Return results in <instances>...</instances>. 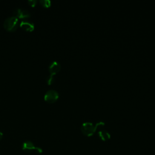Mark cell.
<instances>
[{
  "mask_svg": "<svg viewBox=\"0 0 155 155\" xmlns=\"http://www.w3.org/2000/svg\"><path fill=\"white\" fill-rule=\"evenodd\" d=\"M2 136H3V134L0 131V140L2 139Z\"/></svg>",
  "mask_w": 155,
  "mask_h": 155,
  "instance_id": "12",
  "label": "cell"
},
{
  "mask_svg": "<svg viewBox=\"0 0 155 155\" xmlns=\"http://www.w3.org/2000/svg\"><path fill=\"white\" fill-rule=\"evenodd\" d=\"M20 24L19 20L15 16H10L6 18L4 22V28L8 31H15Z\"/></svg>",
  "mask_w": 155,
  "mask_h": 155,
  "instance_id": "1",
  "label": "cell"
},
{
  "mask_svg": "<svg viewBox=\"0 0 155 155\" xmlns=\"http://www.w3.org/2000/svg\"><path fill=\"white\" fill-rule=\"evenodd\" d=\"M28 3L29 4V5H30L31 6H35L36 3H37V1L36 0H28Z\"/></svg>",
  "mask_w": 155,
  "mask_h": 155,
  "instance_id": "11",
  "label": "cell"
},
{
  "mask_svg": "<svg viewBox=\"0 0 155 155\" xmlns=\"http://www.w3.org/2000/svg\"><path fill=\"white\" fill-rule=\"evenodd\" d=\"M20 27L22 29L27 31H32L35 28L34 24L31 21L27 19L22 20L20 22Z\"/></svg>",
  "mask_w": 155,
  "mask_h": 155,
  "instance_id": "6",
  "label": "cell"
},
{
  "mask_svg": "<svg viewBox=\"0 0 155 155\" xmlns=\"http://www.w3.org/2000/svg\"><path fill=\"white\" fill-rule=\"evenodd\" d=\"M13 14L15 17L18 19H26L30 17V13L25 9L16 8L13 11Z\"/></svg>",
  "mask_w": 155,
  "mask_h": 155,
  "instance_id": "5",
  "label": "cell"
},
{
  "mask_svg": "<svg viewBox=\"0 0 155 155\" xmlns=\"http://www.w3.org/2000/svg\"><path fill=\"white\" fill-rule=\"evenodd\" d=\"M22 149L24 151H27V152H30L31 151H35L36 153H42V150L39 148V147H36L34 145V144L29 140L25 141L23 143L22 145Z\"/></svg>",
  "mask_w": 155,
  "mask_h": 155,
  "instance_id": "4",
  "label": "cell"
},
{
  "mask_svg": "<svg viewBox=\"0 0 155 155\" xmlns=\"http://www.w3.org/2000/svg\"><path fill=\"white\" fill-rule=\"evenodd\" d=\"M39 3L43 7H46V8L50 7L51 5V2L49 0H41V1H39Z\"/></svg>",
  "mask_w": 155,
  "mask_h": 155,
  "instance_id": "9",
  "label": "cell"
},
{
  "mask_svg": "<svg viewBox=\"0 0 155 155\" xmlns=\"http://www.w3.org/2000/svg\"><path fill=\"white\" fill-rule=\"evenodd\" d=\"M60 70H61V65L58 62H57L56 61H53L49 65L48 70L50 73V74H51V75L54 76L57 73H58Z\"/></svg>",
  "mask_w": 155,
  "mask_h": 155,
  "instance_id": "7",
  "label": "cell"
},
{
  "mask_svg": "<svg viewBox=\"0 0 155 155\" xmlns=\"http://www.w3.org/2000/svg\"><path fill=\"white\" fill-rule=\"evenodd\" d=\"M58 97L59 94L57 91L52 89L48 90L44 95L45 101L49 103H53L56 102L58 100Z\"/></svg>",
  "mask_w": 155,
  "mask_h": 155,
  "instance_id": "3",
  "label": "cell"
},
{
  "mask_svg": "<svg viewBox=\"0 0 155 155\" xmlns=\"http://www.w3.org/2000/svg\"><path fill=\"white\" fill-rule=\"evenodd\" d=\"M97 134H98V136H99V138L103 141L108 140L110 138V134L109 133V132H108L105 130H99L98 131Z\"/></svg>",
  "mask_w": 155,
  "mask_h": 155,
  "instance_id": "8",
  "label": "cell"
},
{
  "mask_svg": "<svg viewBox=\"0 0 155 155\" xmlns=\"http://www.w3.org/2000/svg\"><path fill=\"white\" fill-rule=\"evenodd\" d=\"M54 81V76L53 75H51L50 74L47 78V84L48 85H50L51 84H53Z\"/></svg>",
  "mask_w": 155,
  "mask_h": 155,
  "instance_id": "10",
  "label": "cell"
},
{
  "mask_svg": "<svg viewBox=\"0 0 155 155\" xmlns=\"http://www.w3.org/2000/svg\"><path fill=\"white\" fill-rule=\"evenodd\" d=\"M81 130L84 135L89 137L94 134L97 130V128L96 125H94L92 122H85L81 125Z\"/></svg>",
  "mask_w": 155,
  "mask_h": 155,
  "instance_id": "2",
  "label": "cell"
}]
</instances>
